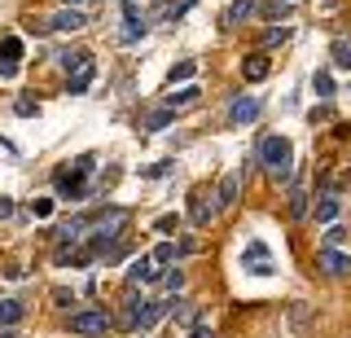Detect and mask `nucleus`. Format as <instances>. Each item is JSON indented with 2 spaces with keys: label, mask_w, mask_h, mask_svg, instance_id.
I'll use <instances>...</instances> for the list:
<instances>
[{
  "label": "nucleus",
  "mask_w": 351,
  "mask_h": 338,
  "mask_svg": "<svg viewBox=\"0 0 351 338\" xmlns=\"http://www.w3.org/2000/svg\"><path fill=\"white\" fill-rule=\"evenodd\" d=\"M255 158L263 162V176H268V180H277V184L294 176V145H290L285 136H263Z\"/></svg>",
  "instance_id": "1"
},
{
  "label": "nucleus",
  "mask_w": 351,
  "mask_h": 338,
  "mask_svg": "<svg viewBox=\"0 0 351 338\" xmlns=\"http://www.w3.org/2000/svg\"><path fill=\"white\" fill-rule=\"evenodd\" d=\"M110 312L106 308H84V312H71V334L80 338H106L110 334Z\"/></svg>",
  "instance_id": "2"
},
{
  "label": "nucleus",
  "mask_w": 351,
  "mask_h": 338,
  "mask_svg": "<svg viewBox=\"0 0 351 338\" xmlns=\"http://www.w3.org/2000/svg\"><path fill=\"white\" fill-rule=\"evenodd\" d=\"M241 268L255 272V277H272V272H277V268H272V255H268V246H263V242H250L246 250H241Z\"/></svg>",
  "instance_id": "3"
},
{
  "label": "nucleus",
  "mask_w": 351,
  "mask_h": 338,
  "mask_svg": "<svg viewBox=\"0 0 351 338\" xmlns=\"http://www.w3.org/2000/svg\"><path fill=\"white\" fill-rule=\"evenodd\" d=\"M145 31H149V23H145V14L136 9V0H123V31H119V36H123V45H136Z\"/></svg>",
  "instance_id": "4"
},
{
  "label": "nucleus",
  "mask_w": 351,
  "mask_h": 338,
  "mask_svg": "<svg viewBox=\"0 0 351 338\" xmlns=\"http://www.w3.org/2000/svg\"><path fill=\"white\" fill-rule=\"evenodd\" d=\"M259 110H263L259 97H246V93H241V97H233V106H228V123L241 128V123H250V119H255Z\"/></svg>",
  "instance_id": "5"
},
{
  "label": "nucleus",
  "mask_w": 351,
  "mask_h": 338,
  "mask_svg": "<svg viewBox=\"0 0 351 338\" xmlns=\"http://www.w3.org/2000/svg\"><path fill=\"white\" fill-rule=\"evenodd\" d=\"M18 58H22V40L5 36V45H0V80H14L18 75Z\"/></svg>",
  "instance_id": "6"
},
{
  "label": "nucleus",
  "mask_w": 351,
  "mask_h": 338,
  "mask_svg": "<svg viewBox=\"0 0 351 338\" xmlns=\"http://www.w3.org/2000/svg\"><path fill=\"white\" fill-rule=\"evenodd\" d=\"M84 27H88V14L84 9H71V5L49 18V31H84Z\"/></svg>",
  "instance_id": "7"
},
{
  "label": "nucleus",
  "mask_w": 351,
  "mask_h": 338,
  "mask_svg": "<svg viewBox=\"0 0 351 338\" xmlns=\"http://www.w3.org/2000/svg\"><path fill=\"white\" fill-rule=\"evenodd\" d=\"M211 215H215V202L206 198V189H193L189 193V220L197 228H206V224H211Z\"/></svg>",
  "instance_id": "8"
},
{
  "label": "nucleus",
  "mask_w": 351,
  "mask_h": 338,
  "mask_svg": "<svg viewBox=\"0 0 351 338\" xmlns=\"http://www.w3.org/2000/svg\"><path fill=\"white\" fill-rule=\"evenodd\" d=\"M316 264H321L329 277H347V272H351V255H343V250H334V246H325L321 255H316Z\"/></svg>",
  "instance_id": "9"
},
{
  "label": "nucleus",
  "mask_w": 351,
  "mask_h": 338,
  "mask_svg": "<svg viewBox=\"0 0 351 338\" xmlns=\"http://www.w3.org/2000/svg\"><path fill=\"white\" fill-rule=\"evenodd\" d=\"M237 193H241V176L233 171V176H224V180H219V189H215V211H233Z\"/></svg>",
  "instance_id": "10"
},
{
  "label": "nucleus",
  "mask_w": 351,
  "mask_h": 338,
  "mask_svg": "<svg viewBox=\"0 0 351 338\" xmlns=\"http://www.w3.org/2000/svg\"><path fill=\"white\" fill-rule=\"evenodd\" d=\"M93 75H97V67H93V58H88L80 71H71V75H66V93H71V97L88 93V84H93Z\"/></svg>",
  "instance_id": "11"
},
{
  "label": "nucleus",
  "mask_w": 351,
  "mask_h": 338,
  "mask_svg": "<svg viewBox=\"0 0 351 338\" xmlns=\"http://www.w3.org/2000/svg\"><path fill=\"white\" fill-rule=\"evenodd\" d=\"M88 233V220H84V215H75V220H66V224H58V228H53V237H58V246H66V242H80V237Z\"/></svg>",
  "instance_id": "12"
},
{
  "label": "nucleus",
  "mask_w": 351,
  "mask_h": 338,
  "mask_svg": "<svg viewBox=\"0 0 351 338\" xmlns=\"http://www.w3.org/2000/svg\"><path fill=\"white\" fill-rule=\"evenodd\" d=\"M22 316H27V303L22 299H0V330H18Z\"/></svg>",
  "instance_id": "13"
},
{
  "label": "nucleus",
  "mask_w": 351,
  "mask_h": 338,
  "mask_svg": "<svg viewBox=\"0 0 351 338\" xmlns=\"http://www.w3.org/2000/svg\"><path fill=\"white\" fill-rule=\"evenodd\" d=\"M202 101V88H197V84H184L180 93H167V110L176 114V110H184V106H197Z\"/></svg>",
  "instance_id": "14"
},
{
  "label": "nucleus",
  "mask_w": 351,
  "mask_h": 338,
  "mask_svg": "<svg viewBox=\"0 0 351 338\" xmlns=\"http://www.w3.org/2000/svg\"><path fill=\"white\" fill-rule=\"evenodd\" d=\"M255 18V0H233V5L224 9V27H241Z\"/></svg>",
  "instance_id": "15"
},
{
  "label": "nucleus",
  "mask_w": 351,
  "mask_h": 338,
  "mask_svg": "<svg viewBox=\"0 0 351 338\" xmlns=\"http://www.w3.org/2000/svg\"><path fill=\"white\" fill-rule=\"evenodd\" d=\"M158 277H162V272L154 268V259H145V255L132 259V268H128V281H132V286H136V281L145 286V281H158Z\"/></svg>",
  "instance_id": "16"
},
{
  "label": "nucleus",
  "mask_w": 351,
  "mask_h": 338,
  "mask_svg": "<svg viewBox=\"0 0 351 338\" xmlns=\"http://www.w3.org/2000/svg\"><path fill=\"white\" fill-rule=\"evenodd\" d=\"M268 71H272V62L263 58V53H250L246 62H241V75H246L250 84H259V80H268Z\"/></svg>",
  "instance_id": "17"
},
{
  "label": "nucleus",
  "mask_w": 351,
  "mask_h": 338,
  "mask_svg": "<svg viewBox=\"0 0 351 338\" xmlns=\"http://www.w3.org/2000/svg\"><path fill=\"white\" fill-rule=\"evenodd\" d=\"M149 308V299H136V294H128L123 299V312H119V321L128 325V330H136V321H141V312Z\"/></svg>",
  "instance_id": "18"
},
{
  "label": "nucleus",
  "mask_w": 351,
  "mask_h": 338,
  "mask_svg": "<svg viewBox=\"0 0 351 338\" xmlns=\"http://www.w3.org/2000/svg\"><path fill=\"white\" fill-rule=\"evenodd\" d=\"M338 193H321V202H316V224H334L338 220Z\"/></svg>",
  "instance_id": "19"
},
{
  "label": "nucleus",
  "mask_w": 351,
  "mask_h": 338,
  "mask_svg": "<svg viewBox=\"0 0 351 338\" xmlns=\"http://www.w3.org/2000/svg\"><path fill=\"white\" fill-rule=\"evenodd\" d=\"M329 58H334V67H338V71H351V40H347V36H338L334 45H329Z\"/></svg>",
  "instance_id": "20"
},
{
  "label": "nucleus",
  "mask_w": 351,
  "mask_h": 338,
  "mask_svg": "<svg viewBox=\"0 0 351 338\" xmlns=\"http://www.w3.org/2000/svg\"><path fill=\"white\" fill-rule=\"evenodd\" d=\"M88 58H93V53H84V49H62V53H58V67L71 75V71H80Z\"/></svg>",
  "instance_id": "21"
},
{
  "label": "nucleus",
  "mask_w": 351,
  "mask_h": 338,
  "mask_svg": "<svg viewBox=\"0 0 351 338\" xmlns=\"http://www.w3.org/2000/svg\"><path fill=\"white\" fill-rule=\"evenodd\" d=\"M193 71H197V62H189V58L176 62V67L167 71V84H171V88H176V84H189V80H193Z\"/></svg>",
  "instance_id": "22"
},
{
  "label": "nucleus",
  "mask_w": 351,
  "mask_h": 338,
  "mask_svg": "<svg viewBox=\"0 0 351 338\" xmlns=\"http://www.w3.org/2000/svg\"><path fill=\"white\" fill-rule=\"evenodd\" d=\"M290 215H294V220H303V215H307V189H303V184H294V189H290Z\"/></svg>",
  "instance_id": "23"
},
{
  "label": "nucleus",
  "mask_w": 351,
  "mask_h": 338,
  "mask_svg": "<svg viewBox=\"0 0 351 338\" xmlns=\"http://www.w3.org/2000/svg\"><path fill=\"white\" fill-rule=\"evenodd\" d=\"M255 18H290V5H285V0H272V5H255Z\"/></svg>",
  "instance_id": "24"
},
{
  "label": "nucleus",
  "mask_w": 351,
  "mask_h": 338,
  "mask_svg": "<svg viewBox=\"0 0 351 338\" xmlns=\"http://www.w3.org/2000/svg\"><path fill=\"white\" fill-rule=\"evenodd\" d=\"M312 88H316V97H334V75H329V71H316L312 75Z\"/></svg>",
  "instance_id": "25"
},
{
  "label": "nucleus",
  "mask_w": 351,
  "mask_h": 338,
  "mask_svg": "<svg viewBox=\"0 0 351 338\" xmlns=\"http://www.w3.org/2000/svg\"><path fill=\"white\" fill-rule=\"evenodd\" d=\"M171 123V110H167V106H162V110H154L149 119H145V132H162V128H167Z\"/></svg>",
  "instance_id": "26"
},
{
  "label": "nucleus",
  "mask_w": 351,
  "mask_h": 338,
  "mask_svg": "<svg viewBox=\"0 0 351 338\" xmlns=\"http://www.w3.org/2000/svg\"><path fill=\"white\" fill-rule=\"evenodd\" d=\"M343 242H347V228H343V224H325V246L338 250Z\"/></svg>",
  "instance_id": "27"
},
{
  "label": "nucleus",
  "mask_w": 351,
  "mask_h": 338,
  "mask_svg": "<svg viewBox=\"0 0 351 338\" xmlns=\"http://www.w3.org/2000/svg\"><path fill=\"white\" fill-rule=\"evenodd\" d=\"M162 286H167L171 294H180V290H184V272H180V268H176V272H162Z\"/></svg>",
  "instance_id": "28"
},
{
  "label": "nucleus",
  "mask_w": 351,
  "mask_h": 338,
  "mask_svg": "<svg viewBox=\"0 0 351 338\" xmlns=\"http://www.w3.org/2000/svg\"><path fill=\"white\" fill-rule=\"evenodd\" d=\"M31 215H36V220H49V215H53V198H36V202H31Z\"/></svg>",
  "instance_id": "29"
},
{
  "label": "nucleus",
  "mask_w": 351,
  "mask_h": 338,
  "mask_svg": "<svg viewBox=\"0 0 351 338\" xmlns=\"http://www.w3.org/2000/svg\"><path fill=\"white\" fill-rule=\"evenodd\" d=\"M285 40H290V27H272L268 36H263V45L272 49V45H285Z\"/></svg>",
  "instance_id": "30"
},
{
  "label": "nucleus",
  "mask_w": 351,
  "mask_h": 338,
  "mask_svg": "<svg viewBox=\"0 0 351 338\" xmlns=\"http://www.w3.org/2000/svg\"><path fill=\"white\" fill-rule=\"evenodd\" d=\"M171 259H176V242H162L154 250V264H171Z\"/></svg>",
  "instance_id": "31"
},
{
  "label": "nucleus",
  "mask_w": 351,
  "mask_h": 338,
  "mask_svg": "<svg viewBox=\"0 0 351 338\" xmlns=\"http://www.w3.org/2000/svg\"><path fill=\"white\" fill-rule=\"evenodd\" d=\"M14 110H18L22 119H31V114H36V110H40V106H36V101H31V97H18V106H14Z\"/></svg>",
  "instance_id": "32"
},
{
  "label": "nucleus",
  "mask_w": 351,
  "mask_h": 338,
  "mask_svg": "<svg viewBox=\"0 0 351 338\" xmlns=\"http://www.w3.org/2000/svg\"><path fill=\"white\" fill-rule=\"evenodd\" d=\"M53 303H58V308H71L75 294H71V290H53Z\"/></svg>",
  "instance_id": "33"
},
{
  "label": "nucleus",
  "mask_w": 351,
  "mask_h": 338,
  "mask_svg": "<svg viewBox=\"0 0 351 338\" xmlns=\"http://www.w3.org/2000/svg\"><path fill=\"white\" fill-rule=\"evenodd\" d=\"M154 228H158V233H171V228H180V220H176V215H162V220L154 224Z\"/></svg>",
  "instance_id": "34"
},
{
  "label": "nucleus",
  "mask_w": 351,
  "mask_h": 338,
  "mask_svg": "<svg viewBox=\"0 0 351 338\" xmlns=\"http://www.w3.org/2000/svg\"><path fill=\"white\" fill-rule=\"evenodd\" d=\"M167 171H171V162H154V167L145 171V176H154V180H158V176H167Z\"/></svg>",
  "instance_id": "35"
},
{
  "label": "nucleus",
  "mask_w": 351,
  "mask_h": 338,
  "mask_svg": "<svg viewBox=\"0 0 351 338\" xmlns=\"http://www.w3.org/2000/svg\"><path fill=\"white\" fill-rule=\"evenodd\" d=\"M9 215H14V202H9V198H0V220H9Z\"/></svg>",
  "instance_id": "36"
},
{
  "label": "nucleus",
  "mask_w": 351,
  "mask_h": 338,
  "mask_svg": "<svg viewBox=\"0 0 351 338\" xmlns=\"http://www.w3.org/2000/svg\"><path fill=\"white\" fill-rule=\"evenodd\" d=\"M189 338H211V330H206V325H202V321H197V325H193V334H189Z\"/></svg>",
  "instance_id": "37"
},
{
  "label": "nucleus",
  "mask_w": 351,
  "mask_h": 338,
  "mask_svg": "<svg viewBox=\"0 0 351 338\" xmlns=\"http://www.w3.org/2000/svg\"><path fill=\"white\" fill-rule=\"evenodd\" d=\"M66 5H71V9H84V5H93V0H66Z\"/></svg>",
  "instance_id": "38"
},
{
  "label": "nucleus",
  "mask_w": 351,
  "mask_h": 338,
  "mask_svg": "<svg viewBox=\"0 0 351 338\" xmlns=\"http://www.w3.org/2000/svg\"><path fill=\"white\" fill-rule=\"evenodd\" d=\"M285 5H294V0H285Z\"/></svg>",
  "instance_id": "39"
}]
</instances>
